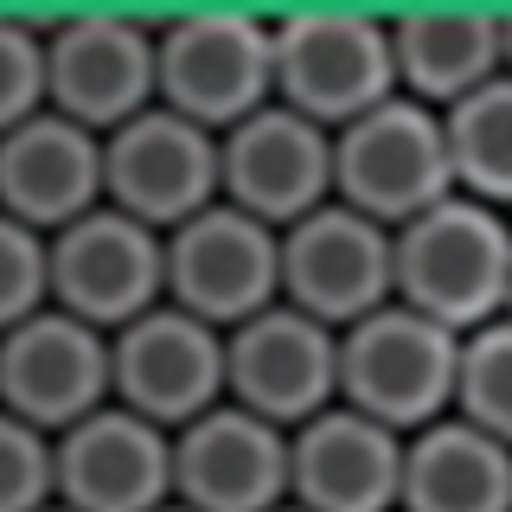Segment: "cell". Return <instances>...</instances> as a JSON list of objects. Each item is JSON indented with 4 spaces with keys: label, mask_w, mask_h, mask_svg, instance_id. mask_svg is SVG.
Listing matches in <instances>:
<instances>
[{
    "label": "cell",
    "mask_w": 512,
    "mask_h": 512,
    "mask_svg": "<svg viewBox=\"0 0 512 512\" xmlns=\"http://www.w3.org/2000/svg\"><path fill=\"white\" fill-rule=\"evenodd\" d=\"M410 436L333 404L288 436V506L301 512H397Z\"/></svg>",
    "instance_id": "obj_16"
},
{
    "label": "cell",
    "mask_w": 512,
    "mask_h": 512,
    "mask_svg": "<svg viewBox=\"0 0 512 512\" xmlns=\"http://www.w3.org/2000/svg\"><path fill=\"white\" fill-rule=\"evenodd\" d=\"M45 109V26L0 20V135Z\"/></svg>",
    "instance_id": "obj_25"
},
{
    "label": "cell",
    "mask_w": 512,
    "mask_h": 512,
    "mask_svg": "<svg viewBox=\"0 0 512 512\" xmlns=\"http://www.w3.org/2000/svg\"><path fill=\"white\" fill-rule=\"evenodd\" d=\"M167 301V237L141 218L96 205L90 218L64 224L52 237V308L122 333L128 320Z\"/></svg>",
    "instance_id": "obj_11"
},
{
    "label": "cell",
    "mask_w": 512,
    "mask_h": 512,
    "mask_svg": "<svg viewBox=\"0 0 512 512\" xmlns=\"http://www.w3.org/2000/svg\"><path fill=\"white\" fill-rule=\"evenodd\" d=\"M455 416L500 436L512 448V314L487 320L461 340V378H455Z\"/></svg>",
    "instance_id": "obj_22"
},
{
    "label": "cell",
    "mask_w": 512,
    "mask_h": 512,
    "mask_svg": "<svg viewBox=\"0 0 512 512\" xmlns=\"http://www.w3.org/2000/svg\"><path fill=\"white\" fill-rule=\"evenodd\" d=\"M167 301L199 314L205 327L231 333L282 301V231L263 218L212 205V212L186 218L167 231Z\"/></svg>",
    "instance_id": "obj_8"
},
{
    "label": "cell",
    "mask_w": 512,
    "mask_h": 512,
    "mask_svg": "<svg viewBox=\"0 0 512 512\" xmlns=\"http://www.w3.org/2000/svg\"><path fill=\"white\" fill-rule=\"evenodd\" d=\"M397 512H512V448L468 416L416 429L404 448Z\"/></svg>",
    "instance_id": "obj_20"
},
{
    "label": "cell",
    "mask_w": 512,
    "mask_h": 512,
    "mask_svg": "<svg viewBox=\"0 0 512 512\" xmlns=\"http://www.w3.org/2000/svg\"><path fill=\"white\" fill-rule=\"evenodd\" d=\"M109 378H116L122 410L148 416L173 436L224 404V333L160 301L154 314L109 333Z\"/></svg>",
    "instance_id": "obj_13"
},
{
    "label": "cell",
    "mask_w": 512,
    "mask_h": 512,
    "mask_svg": "<svg viewBox=\"0 0 512 512\" xmlns=\"http://www.w3.org/2000/svg\"><path fill=\"white\" fill-rule=\"evenodd\" d=\"M397 301L429 320H442L448 333H480L487 320L506 314L512 301V218L493 205L455 199L429 205L423 218L397 224Z\"/></svg>",
    "instance_id": "obj_1"
},
{
    "label": "cell",
    "mask_w": 512,
    "mask_h": 512,
    "mask_svg": "<svg viewBox=\"0 0 512 512\" xmlns=\"http://www.w3.org/2000/svg\"><path fill=\"white\" fill-rule=\"evenodd\" d=\"M154 103V26L128 13H77L45 26V109L84 122L90 135H116Z\"/></svg>",
    "instance_id": "obj_10"
},
{
    "label": "cell",
    "mask_w": 512,
    "mask_h": 512,
    "mask_svg": "<svg viewBox=\"0 0 512 512\" xmlns=\"http://www.w3.org/2000/svg\"><path fill=\"white\" fill-rule=\"evenodd\" d=\"M58 506L71 512L173 506V436L122 404H103L58 436Z\"/></svg>",
    "instance_id": "obj_17"
},
{
    "label": "cell",
    "mask_w": 512,
    "mask_h": 512,
    "mask_svg": "<svg viewBox=\"0 0 512 512\" xmlns=\"http://www.w3.org/2000/svg\"><path fill=\"white\" fill-rule=\"evenodd\" d=\"M45 512H71V506H45Z\"/></svg>",
    "instance_id": "obj_27"
},
{
    "label": "cell",
    "mask_w": 512,
    "mask_h": 512,
    "mask_svg": "<svg viewBox=\"0 0 512 512\" xmlns=\"http://www.w3.org/2000/svg\"><path fill=\"white\" fill-rule=\"evenodd\" d=\"M160 512H186V506H160Z\"/></svg>",
    "instance_id": "obj_28"
},
{
    "label": "cell",
    "mask_w": 512,
    "mask_h": 512,
    "mask_svg": "<svg viewBox=\"0 0 512 512\" xmlns=\"http://www.w3.org/2000/svg\"><path fill=\"white\" fill-rule=\"evenodd\" d=\"M397 90L429 109H455L461 96L506 71V20L480 7H416L391 20Z\"/></svg>",
    "instance_id": "obj_19"
},
{
    "label": "cell",
    "mask_w": 512,
    "mask_h": 512,
    "mask_svg": "<svg viewBox=\"0 0 512 512\" xmlns=\"http://www.w3.org/2000/svg\"><path fill=\"white\" fill-rule=\"evenodd\" d=\"M448 128V160H455V192L506 212L512 205V71L474 96H461L455 109H442Z\"/></svg>",
    "instance_id": "obj_21"
},
{
    "label": "cell",
    "mask_w": 512,
    "mask_h": 512,
    "mask_svg": "<svg viewBox=\"0 0 512 512\" xmlns=\"http://www.w3.org/2000/svg\"><path fill=\"white\" fill-rule=\"evenodd\" d=\"M103 404H116L103 327L64 308H39L13 333H0V410H13L45 436H64Z\"/></svg>",
    "instance_id": "obj_12"
},
{
    "label": "cell",
    "mask_w": 512,
    "mask_h": 512,
    "mask_svg": "<svg viewBox=\"0 0 512 512\" xmlns=\"http://www.w3.org/2000/svg\"><path fill=\"white\" fill-rule=\"evenodd\" d=\"M500 20H506V71H512V13H500Z\"/></svg>",
    "instance_id": "obj_26"
},
{
    "label": "cell",
    "mask_w": 512,
    "mask_h": 512,
    "mask_svg": "<svg viewBox=\"0 0 512 512\" xmlns=\"http://www.w3.org/2000/svg\"><path fill=\"white\" fill-rule=\"evenodd\" d=\"M224 404L295 436L308 416L340 404V333L288 301L231 327L224 333Z\"/></svg>",
    "instance_id": "obj_7"
},
{
    "label": "cell",
    "mask_w": 512,
    "mask_h": 512,
    "mask_svg": "<svg viewBox=\"0 0 512 512\" xmlns=\"http://www.w3.org/2000/svg\"><path fill=\"white\" fill-rule=\"evenodd\" d=\"M224 199L218 135L186 122L180 109L154 103L116 135H103V205L141 218L148 231H180L186 218L212 212Z\"/></svg>",
    "instance_id": "obj_6"
},
{
    "label": "cell",
    "mask_w": 512,
    "mask_h": 512,
    "mask_svg": "<svg viewBox=\"0 0 512 512\" xmlns=\"http://www.w3.org/2000/svg\"><path fill=\"white\" fill-rule=\"evenodd\" d=\"M58 506V436L0 410V512Z\"/></svg>",
    "instance_id": "obj_23"
},
{
    "label": "cell",
    "mask_w": 512,
    "mask_h": 512,
    "mask_svg": "<svg viewBox=\"0 0 512 512\" xmlns=\"http://www.w3.org/2000/svg\"><path fill=\"white\" fill-rule=\"evenodd\" d=\"M276 32V103L320 128H346L397 96L391 20L359 7H308L269 20Z\"/></svg>",
    "instance_id": "obj_4"
},
{
    "label": "cell",
    "mask_w": 512,
    "mask_h": 512,
    "mask_svg": "<svg viewBox=\"0 0 512 512\" xmlns=\"http://www.w3.org/2000/svg\"><path fill=\"white\" fill-rule=\"evenodd\" d=\"M333 199L378 218L384 231L455 199V160H448L442 109L397 90L391 103L365 109L359 122L333 128Z\"/></svg>",
    "instance_id": "obj_3"
},
{
    "label": "cell",
    "mask_w": 512,
    "mask_h": 512,
    "mask_svg": "<svg viewBox=\"0 0 512 512\" xmlns=\"http://www.w3.org/2000/svg\"><path fill=\"white\" fill-rule=\"evenodd\" d=\"M455 378L461 333H448L442 320L416 314L404 301L352 320L340 333V404L397 436L455 416Z\"/></svg>",
    "instance_id": "obj_2"
},
{
    "label": "cell",
    "mask_w": 512,
    "mask_h": 512,
    "mask_svg": "<svg viewBox=\"0 0 512 512\" xmlns=\"http://www.w3.org/2000/svg\"><path fill=\"white\" fill-rule=\"evenodd\" d=\"M52 308V237L0 212V333Z\"/></svg>",
    "instance_id": "obj_24"
},
{
    "label": "cell",
    "mask_w": 512,
    "mask_h": 512,
    "mask_svg": "<svg viewBox=\"0 0 512 512\" xmlns=\"http://www.w3.org/2000/svg\"><path fill=\"white\" fill-rule=\"evenodd\" d=\"M506 314H512V301H506Z\"/></svg>",
    "instance_id": "obj_30"
},
{
    "label": "cell",
    "mask_w": 512,
    "mask_h": 512,
    "mask_svg": "<svg viewBox=\"0 0 512 512\" xmlns=\"http://www.w3.org/2000/svg\"><path fill=\"white\" fill-rule=\"evenodd\" d=\"M218 167L224 205L263 218L269 231H288L333 205V128L295 116L288 103H269L218 135Z\"/></svg>",
    "instance_id": "obj_14"
},
{
    "label": "cell",
    "mask_w": 512,
    "mask_h": 512,
    "mask_svg": "<svg viewBox=\"0 0 512 512\" xmlns=\"http://www.w3.org/2000/svg\"><path fill=\"white\" fill-rule=\"evenodd\" d=\"M276 512H301V506H276Z\"/></svg>",
    "instance_id": "obj_29"
},
{
    "label": "cell",
    "mask_w": 512,
    "mask_h": 512,
    "mask_svg": "<svg viewBox=\"0 0 512 512\" xmlns=\"http://www.w3.org/2000/svg\"><path fill=\"white\" fill-rule=\"evenodd\" d=\"M103 205V135L84 122L39 109L0 135V212L58 237L64 224L90 218Z\"/></svg>",
    "instance_id": "obj_18"
},
{
    "label": "cell",
    "mask_w": 512,
    "mask_h": 512,
    "mask_svg": "<svg viewBox=\"0 0 512 512\" xmlns=\"http://www.w3.org/2000/svg\"><path fill=\"white\" fill-rule=\"evenodd\" d=\"M173 506L186 512H276L288 506V429L218 404L173 429Z\"/></svg>",
    "instance_id": "obj_15"
},
{
    "label": "cell",
    "mask_w": 512,
    "mask_h": 512,
    "mask_svg": "<svg viewBox=\"0 0 512 512\" xmlns=\"http://www.w3.org/2000/svg\"><path fill=\"white\" fill-rule=\"evenodd\" d=\"M154 71L160 103L224 135L276 103V32H269V20L231 7L180 13V20L154 26Z\"/></svg>",
    "instance_id": "obj_5"
},
{
    "label": "cell",
    "mask_w": 512,
    "mask_h": 512,
    "mask_svg": "<svg viewBox=\"0 0 512 512\" xmlns=\"http://www.w3.org/2000/svg\"><path fill=\"white\" fill-rule=\"evenodd\" d=\"M282 301L346 333L352 320L397 301V244L378 218L352 205H320L282 231Z\"/></svg>",
    "instance_id": "obj_9"
}]
</instances>
